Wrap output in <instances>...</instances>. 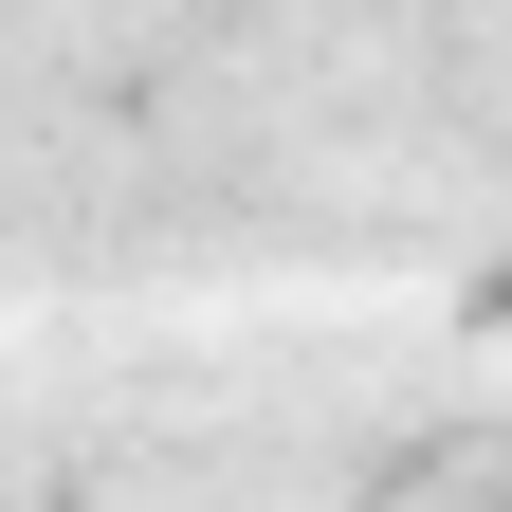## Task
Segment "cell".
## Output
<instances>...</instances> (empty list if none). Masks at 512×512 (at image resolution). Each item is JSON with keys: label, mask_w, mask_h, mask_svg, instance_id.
<instances>
[]
</instances>
